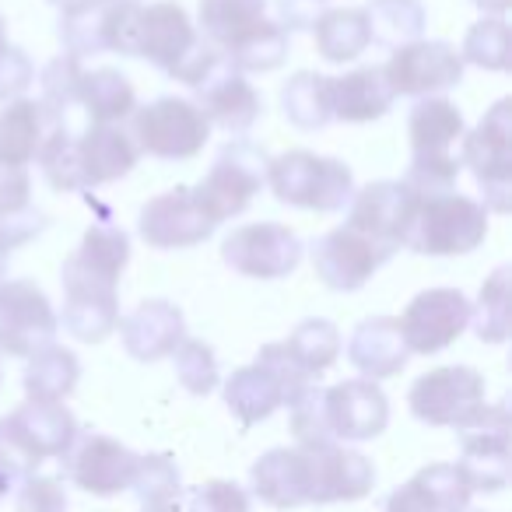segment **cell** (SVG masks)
I'll return each mask as SVG.
<instances>
[{"mask_svg": "<svg viewBox=\"0 0 512 512\" xmlns=\"http://www.w3.org/2000/svg\"><path fill=\"white\" fill-rule=\"evenodd\" d=\"M130 264V235L120 225H92L60 267L64 330L81 344H102L120 327V278Z\"/></svg>", "mask_w": 512, "mask_h": 512, "instance_id": "obj_1", "label": "cell"}, {"mask_svg": "<svg viewBox=\"0 0 512 512\" xmlns=\"http://www.w3.org/2000/svg\"><path fill=\"white\" fill-rule=\"evenodd\" d=\"M130 57H144L169 78L197 88L221 64L225 53L204 43V36L197 32V25L186 15L183 4L158 0L148 8L137 4L134 32H130Z\"/></svg>", "mask_w": 512, "mask_h": 512, "instance_id": "obj_2", "label": "cell"}, {"mask_svg": "<svg viewBox=\"0 0 512 512\" xmlns=\"http://www.w3.org/2000/svg\"><path fill=\"white\" fill-rule=\"evenodd\" d=\"M74 435H78V421L64 404L25 400L22 407L0 418V467L15 481H22L36 474L39 463L64 456Z\"/></svg>", "mask_w": 512, "mask_h": 512, "instance_id": "obj_3", "label": "cell"}, {"mask_svg": "<svg viewBox=\"0 0 512 512\" xmlns=\"http://www.w3.org/2000/svg\"><path fill=\"white\" fill-rule=\"evenodd\" d=\"M267 183L281 204L316 214L344 211L355 197V176L341 158H327L302 148L267 158Z\"/></svg>", "mask_w": 512, "mask_h": 512, "instance_id": "obj_4", "label": "cell"}, {"mask_svg": "<svg viewBox=\"0 0 512 512\" xmlns=\"http://www.w3.org/2000/svg\"><path fill=\"white\" fill-rule=\"evenodd\" d=\"M313 379H306L285 355L281 341L264 344L253 365H242L225 383V407L242 428H253L271 418L278 407H288Z\"/></svg>", "mask_w": 512, "mask_h": 512, "instance_id": "obj_5", "label": "cell"}, {"mask_svg": "<svg viewBox=\"0 0 512 512\" xmlns=\"http://www.w3.org/2000/svg\"><path fill=\"white\" fill-rule=\"evenodd\" d=\"M484 235H488V211L481 200L449 190L418 200L404 246L421 256H463L474 253Z\"/></svg>", "mask_w": 512, "mask_h": 512, "instance_id": "obj_6", "label": "cell"}, {"mask_svg": "<svg viewBox=\"0 0 512 512\" xmlns=\"http://www.w3.org/2000/svg\"><path fill=\"white\" fill-rule=\"evenodd\" d=\"M460 144V165L484 190V211L505 214L512 204V99H498Z\"/></svg>", "mask_w": 512, "mask_h": 512, "instance_id": "obj_7", "label": "cell"}, {"mask_svg": "<svg viewBox=\"0 0 512 512\" xmlns=\"http://www.w3.org/2000/svg\"><path fill=\"white\" fill-rule=\"evenodd\" d=\"M130 116H134L130 137H134L137 151L162 158V162H186V158L200 155L211 137L207 116L190 99H176V95H162L148 106H137Z\"/></svg>", "mask_w": 512, "mask_h": 512, "instance_id": "obj_8", "label": "cell"}, {"mask_svg": "<svg viewBox=\"0 0 512 512\" xmlns=\"http://www.w3.org/2000/svg\"><path fill=\"white\" fill-rule=\"evenodd\" d=\"M484 376L470 365H439L414 379L407 404L421 425L432 428H467L488 407L484 400Z\"/></svg>", "mask_w": 512, "mask_h": 512, "instance_id": "obj_9", "label": "cell"}, {"mask_svg": "<svg viewBox=\"0 0 512 512\" xmlns=\"http://www.w3.org/2000/svg\"><path fill=\"white\" fill-rule=\"evenodd\" d=\"M267 183V155L249 141H232L218 151L211 172L193 186V197L214 225L239 218Z\"/></svg>", "mask_w": 512, "mask_h": 512, "instance_id": "obj_10", "label": "cell"}, {"mask_svg": "<svg viewBox=\"0 0 512 512\" xmlns=\"http://www.w3.org/2000/svg\"><path fill=\"white\" fill-rule=\"evenodd\" d=\"M302 239L278 221H253L239 225L221 242V260L242 278L278 281L302 264Z\"/></svg>", "mask_w": 512, "mask_h": 512, "instance_id": "obj_11", "label": "cell"}, {"mask_svg": "<svg viewBox=\"0 0 512 512\" xmlns=\"http://www.w3.org/2000/svg\"><path fill=\"white\" fill-rule=\"evenodd\" d=\"M57 330V309L36 281H0V351L32 358L36 351L50 348Z\"/></svg>", "mask_w": 512, "mask_h": 512, "instance_id": "obj_12", "label": "cell"}, {"mask_svg": "<svg viewBox=\"0 0 512 512\" xmlns=\"http://www.w3.org/2000/svg\"><path fill=\"white\" fill-rule=\"evenodd\" d=\"M397 327L411 355H439L470 327V299L460 288H428L407 302Z\"/></svg>", "mask_w": 512, "mask_h": 512, "instance_id": "obj_13", "label": "cell"}, {"mask_svg": "<svg viewBox=\"0 0 512 512\" xmlns=\"http://www.w3.org/2000/svg\"><path fill=\"white\" fill-rule=\"evenodd\" d=\"M64 474L74 488L88 491V495H120L130 491V481L137 474V460L141 456L120 439L102 432H78L64 456Z\"/></svg>", "mask_w": 512, "mask_h": 512, "instance_id": "obj_14", "label": "cell"}, {"mask_svg": "<svg viewBox=\"0 0 512 512\" xmlns=\"http://www.w3.org/2000/svg\"><path fill=\"white\" fill-rule=\"evenodd\" d=\"M460 50L446 39H414V43L393 50L390 64L383 67L386 85L393 95H411V99H428L446 88H456L463 81Z\"/></svg>", "mask_w": 512, "mask_h": 512, "instance_id": "obj_15", "label": "cell"}, {"mask_svg": "<svg viewBox=\"0 0 512 512\" xmlns=\"http://www.w3.org/2000/svg\"><path fill=\"white\" fill-rule=\"evenodd\" d=\"M418 193L404 179H379L362 190H355L348 204V228L362 232L376 246L397 253L407 239V228L418 211Z\"/></svg>", "mask_w": 512, "mask_h": 512, "instance_id": "obj_16", "label": "cell"}, {"mask_svg": "<svg viewBox=\"0 0 512 512\" xmlns=\"http://www.w3.org/2000/svg\"><path fill=\"white\" fill-rule=\"evenodd\" d=\"M390 249L376 246L372 239H365L362 232L341 225L330 228L327 235L309 246V260H313V271L330 292H358L365 288V281L379 271V267L390 260Z\"/></svg>", "mask_w": 512, "mask_h": 512, "instance_id": "obj_17", "label": "cell"}, {"mask_svg": "<svg viewBox=\"0 0 512 512\" xmlns=\"http://www.w3.org/2000/svg\"><path fill=\"white\" fill-rule=\"evenodd\" d=\"M463 456L456 467L463 470L470 491H502L509 484V411L505 404L484 407L467 428H460Z\"/></svg>", "mask_w": 512, "mask_h": 512, "instance_id": "obj_18", "label": "cell"}, {"mask_svg": "<svg viewBox=\"0 0 512 512\" xmlns=\"http://www.w3.org/2000/svg\"><path fill=\"white\" fill-rule=\"evenodd\" d=\"M214 221L193 197V186H176L151 197L137 214V232L151 249H190L214 235Z\"/></svg>", "mask_w": 512, "mask_h": 512, "instance_id": "obj_19", "label": "cell"}, {"mask_svg": "<svg viewBox=\"0 0 512 512\" xmlns=\"http://www.w3.org/2000/svg\"><path fill=\"white\" fill-rule=\"evenodd\" d=\"M323 414L334 442H365L386 432L390 400L372 379H344L323 390Z\"/></svg>", "mask_w": 512, "mask_h": 512, "instance_id": "obj_20", "label": "cell"}, {"mask_svg": "<svg viewBox=\"0 0 512 512\" xmlns=\"http://www.w3.org/2000/svg\"><path fill=\"white\" fill-rule=\"evenodd\" d=\"M309 460V505L358 502L376 484V467L369 456L341 442L327 446H302Z\"/></svg>", "mask_w": 512, "mask_h": 512, "instance_id": "obj_21", "label": "cell"}, {"mask_svg": "<svg viewBox=\"0 0 512 512\" xmlns=\"http://www.w3.org/2000/svg\"><path fill=\"white\" fill-rule=\"evenodd\" d=\"M193 92H197V102H193V106L207 116V123H211V127H221L232 137L249 134V127H253V123L260 120V113H264L260 92L249 85L246 74L235 71V67L228 64V57H221V64L214 67Z\"/></svg>", "mask_w": 512, "mask_h": 512, "instance_id": "obj_22", "label": "cell"}, {"mask_svg": "<svg viewBox=\"0 0 512 512\" xmlns=\"http://www.w3.org/2000/svg\"><path fill=\"white\" fill-rule=\"evenodd\" d=\"M120 337L123 348L137 362H162L179 348V341L186 337V320L183 309L172 306L165 299H144L134 313H127L120 320Z\"/></svg>", "mask_w": 512, "mask_h": 512, "instance_id": "obj_23", "label": "cell"}, {"mask_svg": "<svg viewBox=\"0 0 512 512\" xmlns=\"http://www.w3.org/2000/svg\"><path fill=\"white\" fill-rule=\"evenodd\" d=\"M470 495L474 491L456 463H432L400 484L386 498L383 512H467Z\"/></svg>", "mask_w": 512, "mask_h": 512, "instance_id": "obj_24", "label": "cell"}, {"mask_svg": "<svg viewBox=\"0 0 512 512\" xmlns=\"http://www.w3.org/2000/svg\"><path fill=\"white\" fill-rule=\"evenodd\" d=\"M249 484L260 502L271 509H299L309 505V460L302 446L267 449L249 470Z\"/></svg>", "mask_w": 512, "mask_h": 512, "instance_id": "obj_25", "label": "cell"}, {"mask_svg": "<svg viewBox=\"0 0 512 512\" xmlns=\"http://www.w3.org/2000/svg\"><path fill=\"white\" fill-rule=\"evenodd\" d=\"M411 358L404 337H400L397 316H369L351 330L348 341V362L362 372V379H390L400 376Z\"/></svg>", "mask_w": 512, "mask_h": 512, "instance_id": "obj_26", "label": "cell"}, {"mask_svg": "<svg viewBox=\"0 0 512 512\" xmlns=\"http://www.w3.org/2000/svg\"><path fill=\"white\" fill-rule=\"evenodd\" d=\"M137 158H141V151H137L134 137L123 134L116 123H92L78 137V169L85 190L123 179L137 165Z\"/></svg>", "mask_w": 512, "mask_h": 512, "instance_id": "obj_27", "label": "cell"}, {"mask_svg": "<svg viewBox=\"0 0 512 512\" xmlns=\"http://www.w3.org/2000/svg\"><path fill=\"white\" fill-rule=\"evenodd\" d=\"M393 88L383 67H358L344 78H330V113L341 123H372L393 109Z\"/></svg>", "mask_w": 512, "mask_h": 512, "instance_id": "obj_28", "label": "cell"}, {"mask_svg": "<svg viewBox=\"0 0 512 512\" xmlns=\"http://www.w3.org/2000/svg\"><path fill=\"white\" fill-rule=\"evenodd\" d=\"M467 134L463 113L456 102L442 99V95H428L418 99L407 116V137H411V155H449L460 137Z\"/></svg>", "mask_w": 512, "mask_h": 512, "instance_id": "obj_29", "label": "cell"}, {"mask_svg": "<svg viewBox=\"0 0 512 512\" xmlns=\"http://www.w3.org/2000/svg\"><path fill=\"white\" fill-rule=\"evenodd\" d=\"M46 127H53V123L46 120L36 99L22 95L15 102H4V109H0V165L29 169V162H36L39 155Z\"/></svg>", "mask_w": 512, "mask_h": 512, "instance_id": "obj_30", "label": "cell"}, {"mask_svg": "<svg viewBox=\"0 0 512 512\" xmlns=\"http://www.w3.org/2000/svg\"><path fill=\"white\" fill-rule=\"evenodd\" d=\"M316 53L327 64H348L358 60L372 46L369 22L362 8H327L313 25Z\"/></svg>", "mask_w": 512, "mask_h": 512, "instance_id": "obj_31", "label": "cell"}, {"mask_svg": "<svg viewBox=\"0 0 512 512\" xmlns=\"http://www.w3.org/2000/svg\"><path fill=\"white\" fill-rule=\"evenodd\" d=\"M81 379V362L71 348H50L36 351L25 365V393L29 400H46V404H64L74 390H78Z\"/></svg>", "mask_w": 512, "mask_h": 512, "instance_id": "obj_32", "label": "cell"}, {"mask_svg": "<svg viewBox=\"0 0 512 512\" xmlns=\"http://www.w3.org/2000/svg\"><path fill=\"white\" fill-rule=\"evenodd\" d=\"M267 18V0H200V32L214 50L228 53Z\"/></svg>", "mask_w": 512, "mask_h": 512, "instance_id": "obj_33", "label": "cell"}, {"mask_svg": "<svg viewBox=\"0 0 512 512\" xmlns=\"http://www.w3.org/2000/svg\"><path fill=\"white\" fill-rule=\"evenodd\" d=\"M78 106H85L92 123H120L137 109V95L127 74L116 67H99V71H85L78 88Z\"/></svg>", "mask_w": 512, "mask_h": 512, "instance_id": "obj_34", "label": "cell"}, {"mask_svg": "<svg viewBox=\"0 0 512 512\" xmlns=\"http://www.w3.org/2000/svg\"><path fill=\"white\" fill-rule=\"evenodd\" d=\"M281 348H285V355L292 358V365L302 376L316 379L341 355V330H337V323L323 320V316H309L288 334V341H281Z\"/></svg>", "mask_w": 512, "mask_h": 512, "instance_id": "obj_35", "label": "cell"}, {"mask_svg": "<svg viewBox=\"0 0 512 512\" xmlns=\"http://www.w3.org/2000/svg\"><path fill=\"white\" fill-rule=\"evenodd\" d=\"M362 11L365 22H369L372 43L390 46V50H400V46L421 39L428 25V11L421 0H369Z\"/></svg>", "mask_w": 512, "mask_h": 512, "instance_id": "obj_36", "label": "cell"}, {"mask_svg": "<svg viewBox=\"0 0 512 512\" xmlns=\"http://www.w3.org/2000/svg\"><path fill=\"white\" fill-rule=\"evenodd\" d=\"M281 109L288 123L299 130H323L334 113H330V78L316 71H299L281 88Z\"/></svg>", "mask_w": 512, "mask_h": 512, "instance_id": "obj_37", "label": "cell"}, {"mask_svg": "<svg viewBox=\"0 0 512 512\" xmlns=\"http://www.w3.org/2000/svg\"><path fill=\"white\" fill-rule=\"evenodd\" d=\"M109 22H113V0H99L92 8H78L60 15V43L67 57H99L109 53Z\"/></svg>", "mask_w": 512, "mask_h": 512, "instance_id": "obj_38", "label": "cell"}, {"mask_svg": "<svg viewBox=\"0 0 512 512\" xmlns=\"http://www.w3.org/2000/svg\"><path fill=\"white\" fill-rule=\"evenodd\" d=\"M225 57H228V64L242 74L246 71H260V74L278 71V67L288 60V32L281 29L278 22L264 18V22L256 25L246 39H239Z\"/></svg>", "mask_w": 512, "mask_h": 512, "instance_id": "obj_39", "label": "cell"}, {"mask_svg": "<svg viewBox=\"0 0 512 512\" xmlns=\"http://www.w3.org/2000/svg\"><path fill=\"white\" fill-rule=\"evenodd\" d=\"M39 169L43 179L53 186L57 193H78L85 190L81 183V169H78V137L67 130V123L50 127V134L39 144Z\"/></svg>", "mask_w": 512, "mask_h": 512, "instance_id": "obj_40", "label": "cell"}, {"mask_svg": "<svg viewBox=\"0 0 512 512\" xmlns=\"http://www.w3.org/2000/svg\"><path fill=\"white\" fill-rule=\"evenodd\" d=\"M81 78H85V67H81L78 57H67V53L53 57L50 64L43 67V74H39V88H43L39 106H43L46 120H50L53 127H57V123H67L71 106H78Z\"/></svg>", "mask_w": 512, "mask_h": 512, "instance_id": "obj_41", "label": "cell"}, {"mask_svg": "<svg viewBox=\"0 0 512 512\" xmlns=\"http://www.w3.org/2000/svg\"><path fill=\"white\" fill-rule=\"evenodd\" d=\"M509 267H498L481 285L477 306H470V327L484 344H502L509 337Z\"/></svg>", "mask_w": 512, "mask_h": 512, "instance_id": "obj_42", "label": "cell"}, {"mask_svg": "<svg viewBox=\"0 0 512 512\" xmlns=\"http://www.w3.org/2000/svg\"><path fill=\"white\" fill-rule=\"evenodd\" d=\"M130 491L141 498L144 509H155V505H172L183 495V477L179 467L169 453H148L137 460V474L130 481Z\"/></svg>", "mask_w": 512, "mask_h": 512, "instance_id": "obj_43", "label": "cell"}, {"mask_svg": "<svg viewBox=\"0 0 512 512\" xmlns=\"http://www.w3.org/2000/svg\"><path fill=\"white\" fill-rule=\"evenodd\" d=\"M172 369H176V379L190 397H207V393L218 390L221 376H218V355L207 341H197V337H183L179 348L172 351Z\"/></svg>", "mask_w": 512, "mask_h": 512, "instance_id": "obj_44", "label": "cell"}, {"mask_svg": "<svg viewBox=\"0 0 512 512\" xmlns=\"http://www.w3.org/2000/svg\"><path fill=\"white\" fill-rule=\"evenodd\" d=\"M460 60L481 71H509V22L484 15L477 25H470Z\"/></svg>", "mask_w": 512, "mask_h": 512, "instance_id": "obj_45", "label": "cell"}, {"mask_svg": "<svg viewBox=\"0 0 512 512\" xmlns=\"http://www.w3.org/2000/svg\"><path fill=\"white\" fill-rule=\"evenodd\" d=\"M460 158L449 155H411V169H407L404 183L411 186L418 197H432V193H449L456 190L460 179Z\"/></svg>", "mask_w": 512, "mask_h": 512, "instance_id": "obj_46", "label": "cell"}, {"mask_svg": "<svg viewBox=\"0 0 512 512\" xmlns=\"http://www.w3.org/2000/svg\"><path fill=\"white\" fill-rule=\"evenodd\" d=\"M288 411H292V435L299 446H327V442H334L327 428V414H323V386H306L288 404Z\"/></svg>", "mask_w": 512, "mask_h": 512, "instance_id": "obj_47", "label": "cell"}, {"mask_svg": "<svg viewBox=\"0 0 512 512\" xmlns=\"http://www.w3.org/2000/svg\"><path fill=\"white\" fill-rule=\"evenodd\" d=\"M186 512H249V495L235 481H204L186 491Z\"/></svg>", "mask_w": 512, "mask_h": 512, "instance_id": "obj_48", "label": "cell"}, {"mask_svg": "<svg viewBox=\"0 0 512 512\" xmlns=\"http://www.w3.org/2000/svg\"><path fill=\"white\" fill-rule=\"evenodd\" d=\"M46 225H50V218L32 204L18 207V211H0V256L8 260L15 249H22L36 235H43Z\"/></svg>", "mask_w": 512, "mask_h": 512, "instance_id": "obj_49", "label": "cell"}, {"mask_svg": "<svg viewBox=\"0 0 512 512\" xmlns=\"http://www.w3.org/2000/svg\"><path fill=\"white\" fill-rule=\"evenodd\" d=\"M18 512H71V502L57 477L29 474L18 484Z\"/></svg>", "mask_w": 512, "mask_h": 512, "instance_id": "obj_50", "label": "cell"}, {"mask_svg": "<svg viewBox=\"0 0 512 512\" xmlns=\"http://www.w3.org/2000/svg\"><path fill=\"white\" fill-rule=\"evenodd\" d=\"M32 81H36V64L29 60V53L18 46H8L0 53V102L22 99V92Z\"/></svg>", "mask_w": 512, "mask_h": 512, "instance_id": "obj_51", "label": "cell"}, {"mask_svg": "<svg viewBox=\"0 0 512 512\" xmlns=\"http://www.w3.org/2000/svg\"><path fill=\"white\" fill-rule=\"evenodd\" d=\"M323 11H327V0H278V25L288 36L309 32Z\"/></svg>", "mask_w": 512, "mask_h": 512, "instance_id": "obj_52", "label": "cell"}, {"mask_svg": "<svg viewBox=\"0 0 512 512\" xmlns=\"http://www.w3.org/2000/svg\"><path fill=\"white\" fill-rule=\"evenodd\" d=\"M32 204V179L29 169L0 165V211H18Z\"/></svg>", "mask_w": 512, "mask_h": 512, "instance_id": "obj_53", "label": "cell"}, {"mask_svg": "<svg viewBox=\"0 0 512 512\" xmlns=\"http://www.w3.org/2000/svg\"><path fill=\"white\" fill-rule=\"evenodd\" d=\"M474 4H477V8H481L488 18H502L505 11H509L512 0H474Z\"/></svg>", "mask_w": 512, "mask_h": 512, "instance_id": "obj_54", "label": "cell"}, {"mask_svg": "<svg viewBox=\"0 0 512 512\" xmlns=\"http://www.w3.org/2000/svg\"><path fill=\"white\" fill-rule=\"evenodd\" d=\"M11 488H15V477H11V474H8V470L0 467V498L8 495V491H11Z\"/></svg>", "mask_w": 512, "mask_h": 512, "instance_id": "obj_55", "label": "cell"}, {"mask_svg": "<svg viewBox=\"0 0 512 512\" xmlns=\"http://www.w3.org/2000/svg\"><path fill=\"white\" fill-rule=\"evenodd\" d=\"M8 25H4V18H0V53H4V50H8Z\"/></svg>", "mask_w": 512, "mask_h": 512, "instance_id": "obj_56", "label": "cell"}, {"mask_svg": "<svg viewBox=\"0 0 512 512\" xmlns=\"http://www.w3.org/2000/svg\"><path fill=\"white\" fill-rule=\"evenodd\" d=\"M141 512H183V509H179V505L172 502V505H155V509H141Z\"/></svg>", "mask_w": 512, "mask_h": 512, "instance_id": "obj_57", "label": "cell"}, {"mask_svg": "<svg viewBox=\"0 0 512 512\" xmlns=\"http://www.w3.org/2000/svg\"><path fill=\"white\" fill-rule=\"evenodd\" d=\"M4 271H8V260H4V256H0V281H4Z\"/></svg>", "mask_w": 512, "mask_h": 512, "instance_id": "obj_58", "label": "cell"}]
</instances>
